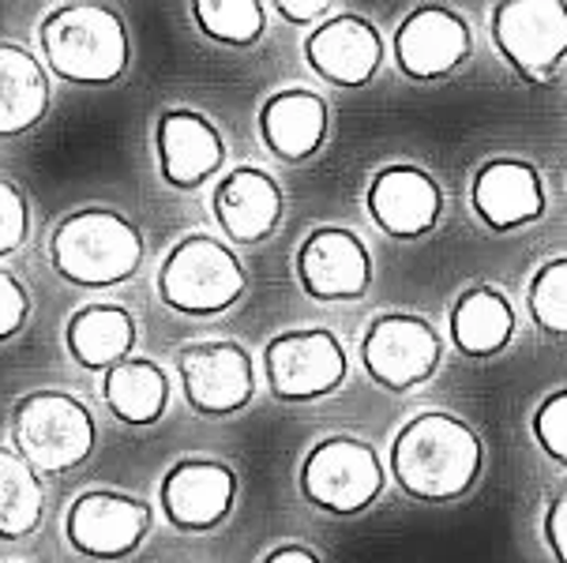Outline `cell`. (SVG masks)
I'll use <instances>...</instances> for the list:
<instances>
[{"instance_id": "15", "label": "cell", "mask_w": 567, "mask_h": 563, "mask_svg": "<svg viewBox=\"0 0 567 563\" xmlns=\"http://www.w3.org/2000/svg\"><path fill=\"white\" fill-rule=\"evenodd\" d=\"M155 155L158 174L177 192H196L210 177L223 174L226 143L218 136L215 121L199 110L173 106L162 110L155 121Z\"/></svg>"}, {"instance_id": "12", "label": "cell", "mask_w": 567, "mask_h": 563, "mask_svg": "<svg viewBox=\"0 0 567 563\" xmlns=\"http://www.w3.org/2000/svg\"><path fill=\"white\" fill-rule=\"evenodd\" d=\"M470 50H474L470 23L455 8L440 4L413 8L395 27V38H391L395 69L413 83H432L455 75L470 61Z\"/></svg>"}, {"instance_id": "31", "label": "cell", "mask_w": 567, "mask_h": 563, "mask_svg": "<svg viewBox=\"0 0 567 563\" xmlns=\"http://www.w3.org/2000/svg\"><path fill=\"white\" fill-rule=\"evenodd\" d=\"M542 538L556 563H567V481L549 496L542 514Z\"/></svg>"}, {"instance_id": "23", "label": "cell", "mask_w": 567, "mask_h": 563, "mask_svg": "<svg viewBox=\"0 0 567 563\" xmlns=\"http://www.w3.org/2000/svg\"><path fill=\"white\" fill-rule=\"evenodd\" d=\"M50 113V72L27 45L0 42V139L31 132Z\"/></svg>"}, {"instance_id": "27", "label": "cell", "mask_w": 567, "mask_h": 563, "mask_svg": "<svg viewBox=\"0 0 567 563\" xmlns=\"http://www.w3.org/2000/svg\"><path fill=\"white\" fill-rule=\"evenodd\" d=\"M530 320L556 338H567V256L542 263L526 290Z\"/></svg>"}, {"instance_id": "16", "label": "cell", "mask_w": 567, "mask_h": 563, "mask_svg": "<svg viewBox=\"0 0 567 563\" xmlns=\"http://www.w3.org/2000/svg\"><path fill=\"white\" fill-rule=\"evenodd\" d=\"M364 207H369V218L388 237H395V241H421L444 218V192H440L436 177L429 169L399 161V166H383L372 177Z\"/></svg>"}, {"instance_id": "10", "label": "cell", "mask_w": 567, "mask_h": 563, "mask_svg": "<svg viewBox=\"0 0 567 563\" xmlns=\"http://www.w3.org/2000/svg\"><path fill=\"white\" fill-rule=\"evenodd\" d=\"M155 530V508L140 496L94 489L72 500L64 514V538L80 556L91 560H128L143 549Z\"/></svg>"}, {"instance_id": "5", "label": "cell", "mask_w": 567, "mask_h": 563, "mask_svg": "<svg viewBox=\"0 0 567 563\" xmlns=\"http://www.w3.org/2000/svg\"><path fill=\"white\" fill-rule=\"evenodd\" d=\"M12 440L38 473H69L91 458L99 425L75 395L31 390L12 406Z\"/></svg>"}, {"instance_id": "24", "label": "cell", "mask_w": 567, "mask_h": 563, "mask_svg": "<svg viewBox=\"0 0 567 563\" xmlns=\"http://www.w3.org/2000/svg\"><path fill=\"white\" fill-rule=\"evenodd\" d=\"M169 376L166 368L147 357H128L124 365L110 368L102 376L105 406L117 421L132 428H151L169 409Z\"/></svg>"}, {"instance_id": "30", "label": "cell", "mask_w": 567, "mask_h": 563, "mask_svg": "<svg viewBox=\"0 0 567 563\" xmlns=\"http://www.w3.org/2000/svg\"><path fill=\"white\" fill-rule=\"evenodd\" d=\"M31 320V293L12 271L0 267V342L16 338Z\"/></svg>"}, {"instance_id": "8", "label": "cell", "mask_w": 567, "mask_h": 563, "mask_svg": "<svg viewBox=\"0 0 567 563\" xmlns=\"http://www.w3.org/2000/svg\"><path fill=\"white\" fill-rule=\"evenodd\" d=\"M444 361V338L425 316L383 312L361 335V368L377 387L402 395L436 376Z\"/></svg>"}, {"instance_id": "18", "label": "cell", "mask_w": 567, "mask_h": 563, "mask_svg": "<svg viewBox=\"0 0 567 563\" xmlns=\"http://www.w3.org/2000/svg\"><path fill=\"white\" fill-rule=\"evenodd\" d=\"M542 169L526 158H493L474 174L470 207L493 233H515L545 215Z\"/></svg>"}, {"instance_id": "32", "label": "cell", "mask_w": 567, "mask_h": 563, "mask_svg": "<svg viewBox=\"0 0 567 563\" xmlns=\"http://www.w3.org/2000/svg\"><path fill=\"white\" fill-rule=\"evenodd\" d=\"M271 8L286 19V23H312V19L331 12L327 0H275Z\"/></svg>"}, {"instance_id": "6", "label": "cell", "mask_w": 567, "mask_h": 563, "mask_svg": "<svg viewBox=\"0 0 567 563\" xmlns=\"http://www.w3.org/2000/svg\"><path fill=\"white\" fill-rule=\"evenodd\" d=\"M297 484H301V496L312 508L339 514V519H353V514H364L383 496L388 470H383V458L369 440L323 436L305 455Z\"/></svg>"}, {"instance_id": "7", "label": "cell", "mask_w": 567, "mask_h": 563, "mask_svg": "<svg viewBox=\"0 0 567 563\" xmlns=\"http://www.w3.org/2000/svg\"><path fill=\"white\" fill-rule=\"evenodd\" d=\"M264 372L271 398L286 406L320 403L346 384L350 357L334 331L305 327L275 335L264 350Z\"/></svg>"}, {"instance_id": "1", "label": "cell", "mask_w": 567, "mask_h": 563, "mask_svg": "<svg viewBox=\"0 0 567 563\" xmlns=\"http://www.w3.org/2000/svg\"><path fill=\"white\" fill-rule=\"evenodd\" d=\"M388 470L410 500L455 503L474 492L485 470V444L477 428L455 414H417L399 428Z\"/></svg>"}, {"instance_id": "4", "label": "cell", "mask_w": 567, "mask_h": 563, "mask_svg": "<svg viewBox=\"0 0 567 563\" xmlns=\"http://www.w3.org/2000/svg\"><path fill=\"white\" fill-rule=\"evenodd\" d=\"M248 274L229 244L192 233L158 267V298L181 316H223L245 298Z\"/></svg>"}, {"instance_id": "22", "label": "cell", "mask_w": 567, "mask_h": 563, "mask_svg": "<svg viewBox=\"0 0 567 563\" xmlns=\"http://www.w3.org/2000/svg\"><path fill=\"white\" fill-rule=\"evenodd\" d=\"M451 346L470 361H488L515 338V304L496 285H470L451 309Z\"/></svg>"}, {"instance_id": "26", "label": "cell", "mask_w": 567, "mask_h": 563, "mask_svg": "<svg viewBox=\"0 0 567 563\" xmlns=\"http://www.w3.org/2000/svg\"><path fill=\"white\" fill-rule=\"evenodd\" d=\"M192 19L210 42L229 50H252L267 31V4L259 0H196Z\"/></svg>"}, {"instance_id": "11", "label": "cell", "mask_w": 567, "mask_h": 563, "mask_svg": "<svg viewBox=\"0 0 567 563\" xmlns=\"http://www.w3.org/2000/svg\"><path fill=\"white\" fill-rule=\"evenodd\" d=\"M185 403L204 417L241 414L256 395V368L237 342H192L177 353Z\"/></svg>"}, {"instance_id": "9", "label": "cell", "mask_w": 567, "mask_h": 563, "mask_svg": "<svg viewBox=\"0 0 567 563\" xmlns=\"http://www.w3.org/2000/svg\"><path fill=\"white\" fill-rule=\"evenodd\" d=\"M493 42L526 83H549L567 61V4L504 0L493 8Z\"/></svg>"}, {"instance_id": "21", "label": "cell", "mask_w": 567, "mask_h": 563, "mask_svg": "<svg viewBox=\"0 0 567 563\" xmlns=\"http://www.w3.org/2000/svg\"><path fill=\"white\" fill-rule=\"evenodd\" d=\"M136 320L121 304H86L64 323V346L86 372H110L136 353Z\"/></svg>"}, {"instance_id": "29", "label": "cell", "mask_w": 567, "mask_h": 563, "mask_svg": "<svg viewBox=\"0 0 567 563\" xmlns=\"http://www.w3.org/2000/svg\"><path fill=\"white\" fill-rule=\"evenodd\" d=\"M31 237V204L8 177H0V260L19 252Z\"/></svg>"}, {"instance_id": "13", "label": "cell", "mask_w": 567, "mask_h": 563, "mask_svg": "<svg viewBox=\"0 0 567 563\" xmlns=\"http://www.w3.org/2000/svg\"><path fill=\"white\" fill-rule=\"evenodd\" d=\"M297 282L312 301H361L372 285V256L346 226H316L297 248Z\"/></svg>"}, {"instance_id": "2", "label": "cell", "mask_w": 567, "mask_h": 563, "mask_svg": "<svg viewBox=\"0 0 567 563\" xmlns=\"http://www.w3.org/2000/svg\"><path fill=\"white\" fill-rule=\"evenodd\" d=\"M45 69L75 87H110L128 69V31L105 4H56L38 23Z\"/></svg>"}, {"instance_id": "19", "label": "cell", "mask_w": 567, "mask_h": 563, "mask_svg": "<svg viewBox=\"0 0 567 563\" xmlns=\"http://www.w3.org/2000/svg\"><path fill=\"white\" fill-rule=\"evenodd\" d=\"M282 188L259 166H237L218 180L210 211L223 233L237 244H259L282 222Z\"/></svg>"}, {"instance_id": "17", "label": "cell", "mask_w": 567, "mask_h": 563, "mask_svg": "<svg viewBox=\"0 0 567 563\" xmlns=\"http://www.w3.org/2000/svg\"><path fill=\"white\" fill-rule=\"evenodd\" d=\"M383 53H388V45H383L380 31L364 15L353 12L323 19L305 42L309 69L342 91L369 87L383 64Z\"/></svg>"}, {"instance_id": "3", "label": "cell", "mask_w": 567, "mask_h": 563, "mask_svg": "<svg viewBox=\"0 0 567 563\" xmlns=\"http://www.w3.org/2000/svg\"><path fill=\"white\" fill-rule=\"evenodd\" d=\"M50 263L80 290L121 285L143 263V233L121 211L86 207L61 218L50 237Z\"/></svg>"}, {"instance_id": "14", "label": "cell", "mask_w": 567, "mask_h": 563, "mask_svg": "<svg viewBox=\"0 0 567 563\" xmlns=\"http://www.w3.org/2000/svg\"><path fill=\"white\" fill-rule=\"evenodd\" d=\"M162 514L181 533H210L234 514L237 473L215 458H185L158 484Z\"/></svg>"}, {"instance_id": "25", "label": "cell", "mask_w": 567, "mask_h": 563, "mask_svg": "<svg viewBox=\"0 0 567 563\" xmlns=\"http://www.w3.org/2000/svg\"><path fill=\"white\" fill-rule=\"evenodd\" d=\"M45 484L19 451L0 447V541H23L42 526Z\"/></svg>"}, {"instance_id": "20", "label": "cell", "mask_w": 567, "mask_h": 563, "mask_svg": "<svg viewBox=\"0 0 567 563\" xmlns=\"http://www.w3.org/2000/svg\"><path fill=\"white\" fill-rule=\"evenodd\" d=\"M327 128H331L327 102L305 87L278 91L259 110V139L278 161H290V166H301V161L320 155Z\"/></svg>"}, {"instance_id": "28", "label": "cell", "mask_w": 567, "mask_h": 563, "mask_svg": "<svg viewBox=\"0 0 567 563\" xmlns=\"http://www.w3.org/2000/svg\"><path fill=\"white\" fill-rule=\"evenodd\" d=\"M530 428L545 458H553L556 466L567 470V387L553 390L549 398H542V406L534 409Z\"/></svg>"}, {"instance_id": "33", "label": "cell", "mask_w": 567, "mask_h": 563, "mask_svg": "<svg viewBox=\"0 0 567 563\" xmlns=\"http://www.w3.org/2000/svg\"><path fill=\"white\" fill-rule=\"evenodd\" d=\"M264 563H323V560L305 545H282V549H275Z\"/></svg>"}]
</instances>
